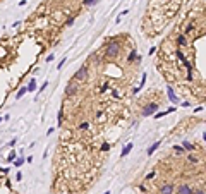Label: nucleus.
<instances>
[{
    "label": "nucleus",
    "mask_w": 206,
    "mask_h": 194,
    "mask_svg": "<svg viewBox=\"0 0 206 194\" xmlns=\"http://www.w3.org/2000/svg\"><path fill=\"white\" fill-rule=\"evenodd\" d=\"M24 163H26V160H24L22 156H21V158H16V160H14V167H21V165H24Z\"/></svg>",
    "instance_id": "ddd939ff"
},
{
    "label": "nucleus",
    "mask_w": 206,
    "mask_h": 194,
    "mask_svg": "<svg viewBox=\"0 0 206 194\" xmlns=\"http://www.w3.org/2000/svg\"><path fill=\"white\" fill-rule=\"evenodd\" d=\"M192 194H206V193H203V191H197V193H192Z\"/></svg>",
    "instance_id": "7c9ffc66"
},
{
    "label": "nucleus",
    "mask_w": 206,
    "mask_h": 194,
    "mask_svg": "<svg viewBox=\"0 0 206 194\" xmlns=\"http://www.w3.org/2000/svg\"><path fill=\"white\" fill-rule=\"evenodd\" d=\"M57 122H59V124H57L59 127L62 125V122H64V110H62V108L59 110V115H57Z\"/></svg>",
    "instance_id": "9d476101"
},
{
    "label": "nucleus",
    "mask_w": 206,
    "mask_h": 194,
    "mask_svg": "<svg viewBox=\"0 0 206 194\" xmlns=\"http://www.w3.org/2000/svg\"><path fill=\"white\" fill-rule=\"evenodd\" d=\"M65 60H67V59H65V57H64V59H62V60L59 62V65H57V69H62V65H64V64H65Z\"/></svg>",
    "instance_id": "4be33fe9"
},
{
    "label": "nucleus",
    "mask_w": 206,
    "mask_h": 194,
    "mask_svg": "<svg viewBox=\"0 0 206 194\" xmlns=\"http://www.w3.org/2000/svg\"><path fill=\"white\" fill-rule=\"evenodd\" d=\"M78 89H79V86L76 82H69L67 88H65V96H69V98H70V96H76Z\"/></svg>",
    "instance_id": "20e7f679"
},
{
    "label": "nucleus",
    "mask_w": 206,
    "mask_h": 194,
    "mask_svg": "<svg viewBox=\"0 0 206 194\" xmlns=\"http://www.w3.org/2000/svg\"><path fill=\"white\" fill-rule=\"evenodd\" d=\"M9 162H14L16 160V151H10V155H9V158H7Z\"/></svg>",
    "instance_id": "aec40b11"
},
{
    "label": "nucleus",
    "mask_w": 206,
    "mask_h": 194,
    "mask_svg": "<svg viewBox=\"0 0 206 194\" xmlns=\"http://www.w3.org/2000/svg\"><path fill=\"white\" fill-rule=\"evenodd\" d=\"M47 86H48V82H45V84H43V86L39 88V93H41V91H45V88H47Z\"/></svg>",
    "instance_id": "bb28decb"
},
{
    "label": "nucleus",
    "mask_w": 206,
    "mask_h": 194,
    "mask_svg": "<svg viewBox=\"0 0 206 194\" xmlns=\"http://www.w3.org/2000/svg\"><path fill=\"white\" fill-rule=\"evenodd\" d=\"M26 88H28V91H34V89H36V81H34V79H31L29 84H28Z\"/></svg>",
    "instance_id": "f8f14e48"
},
{
    "label": "nucleus",
    "mask_w": 206,
    "mask_h": 194,
    "mask_svg": "<svg viewBox=\"0 0 206 194\" xmlns=\"http://www.w3.org/2000/svg\"><path fill=\"white\" fill-rule=\"evenodd\" d=\"M118 52H120V47H118L117 41H110L107 45V50H105V55H107L108 59H113V57H117Z\"/></svg>",
    "instance_id": "f257e3e1"
},
{
    "label": "nucleus",
    "mask_w": 206,
    "mask_h": 194,
    "mask_svg": "<svg viewBox=\"0 0 206 194\" xmlns=\"http://www.w3.org/2000/svg\"><path fill=\"white\" fill-rule=\"evenodd\" d=\"M127 60H129V62H134V60H137V53H136V52H131V53H129Z\"/></svg>",
    "instance_id": "2eb2a0df"
},
{
    "label": "nucleus",
    "mask_w": 206,
    "mask_h": 194,
    "mask_svg": "<svg viewBox=\"0 0 206 194\" xmlns=\"http://www.w3.org/2000/svg\"><path fill=\"white\" fill-rule=\"evenodd\" d=\"M158 146H160V141H156V143H153L151 146H149V148H148V155L151 156V155H153V153H155V151L158 150Z\"/></svg>",
    "instance_id": "6e6552de"
},
{
    "label": "nucleus",
    "mask_w": 206,
    "mask_h": 194,
    "mask_svg": "<svg viewBox=\"0 0 206 194\" xmlns=\"http://www.w3.org/2000/svg\"><path fill=\"white\" fill-rule=\"evenodd\" d=\"M2 120H4V117H0V122H2Z\"/></svg>",
    "instance_id": "2f4dec72"
},
{
    "label": "nucleus",
    "mask_w": 206,
    "mask_h": 194,
    "mask_svg": "<svg viewBox=\"0 0 206 194\" xmlns=\"http://www.w3.org/2000/svg\"><path fill=\"white\" fill-rule=\"evenodd\" d=\"M74 21H76V17H74V16H72V17H69V19L65 21V26H72V24H74Z\"/></svg>",
    "instance_id": "a211bd4d"
},
{
    "label": "nucleus",
    "mask_w": 206,
    "mask_h": 194,
    "mask_svg": "<svg viewBox=\"0 0 206 194\" xmlns=\"http://www.w3.org/2000/svg\"><path fill=\"white\" fill-rule=\"evenodd\" d=\"M96 2H98V0H84V5H86V7H91V5H95Z\"/></svg>",
    "instance_id": "f3484780"
},
{
    "label": "nucleus",
    "mask_w": 206,
    "mask_h": 194,
    "mask_svg": "<svg viewBox=\"0 0 206 194\" xmlns=\"http://www.w3.org/2000/svg\"><path fill=\"white\" fill-rule=\"evenodd\" d=\"M53 59H55L53 55H48V57H47V62H52V60H53Z\"/></svg>",
    "instance_id": "c756f323"
},
{
    "label": "nucleus",
    "mask_w": 206,
    "mask_h": 194,
    "mask_svg": "<svg viewBox=\"0 0 206 194\" xmlns=\"http://www.w3.org/2000/svg\"><path fill=\"white\" fill-rule=\"evenodd\" d=\"M79 129H81V131H86V129H89V122H81Z\"/></svg>",
    "instance_id": "dca6fc26"
},
{
    "label": "nucleus",
    "mask_w": 206,
    "mask_h": 194,
    "mask_svg": "<svg viewBox=\"0 0 206 194\" xmlns=\"http://www.w3.org/2000/svg\"><path fill=\"white\" fill-rule=\"evenodd\" d=\"M175 194H192V189H191L189 185H180V187L177 189Z\"/></svg>",
    "instance_id": "423d86ee"
},
{
    "label": "nucleus",
    "mask_w": 206,
    "mask_h": 194,
    "mask_svg": "<svg viewBox=\"0 0 206 194\" xmlns=\"http://www.w3.org/2000/svg\"><path fill=\"white\" fill-rule=\"evenodd\" d=\"M189 162H191V163H197V158H196V156H192V155H191V156H189Z\"/></svg>",
    "instance_id": "b1692460"
},
{
    "label": "nucleus",
    "mask_w": 206,
    "mask_h": 194,
    "mask_svg": "<svg viewBox=\"0 0 206 194\" xmlns=\"http://www.w3.org/2000/svg\"><path fill=\"white\" fill-rule=\"evenodd\" d=\"M182 148H184V150H187V151H192V150H194V146H192L191 143H187V141H184Z\"/></svg>",
    "instance_id": "4468645a"
},
{
    "label": "nucleus",
    "mask_w": 206,
    "mask_h": 194,
    "mask_svg": "<svg viewBox=\"0 0 206 194\" xmlns=\"http://www.w3.org/2000/svg\"><path fill=\"white\" fill-rule=\"evenodd\" d=\"M108 150H110V144H108V143L101 144V151H108Z\"/></svg>",
    "instance_id": "412c9836"
},
{
    "label": "nucleus",
    "mask_w": 206,
    "mask_h": 194,
    "mask_svg": "<svg viewBox=\"0 0 206 194\" xmlns=\"http://www.w3.org/2000/svg\"><path fill=\"white\" fill-rule=\"evenodd\" d=\"M153 177H155V172H149V174L146 175V179H148V180H151V179H153Z\"/></svg>",
    "instance_id": "393cba45"
},
{
    "label": "nucleus",
    "mask_w": 206,
    "mask_h": 194,
    "mask_svg": "<svg viewBox=\"0 0 206 194\" xmlns=\"http://www.w3.org/2000/svg\"><path fill=\"white\" fill-rule=\"evenodd\" d=\"M179 45H180V47H184V45H186V38H184V36H179Z\"/></svg>",
    "instance_id": "6ab92c4d"
},
{
    "label": "nucleus",
    "mask_w": 206,
    "mask_h": 194,
    "mask_svg": "<svg viewBox=\"0 0 206 194\" xmlns=\"http://www.w3.org/2000/svg\"><path fill=\"white\" fill-rule=\"evenodd\" d=\"M167 91H168V98H170V102H174V103H179V96H175V93H174V89L168 86L167 88Z\"/></svg>",
    "instance_id": "0eeeda50"
},
{
    "label": "nucleus",
    "mask_w": 206,
    "mask_h": 194,
    "mask_svg": "<svg viewBox=\"0 0 206 194\" xmlns=\"http://www.w3.org/2000/svg\"><path fill=\"white\" fill-rule=\"evenodd\" d=\"M131 150H132V143H129V144H126V146H124V150H122V156H127L129 153H131Z\"/></svg>",
    "instance_id": "1a4fd4ad"
},
{
    "label": "nucleus",
    "mask_w": 206,
    "mask_h": 194,
    "mask_svg": "<svg viewBox=\"0 0 206 194\" xmlns=\"http://www.w3.org/2000/svg\"><path fill=\"white\" fill-rule=\"evenodd\" d=\"M105 194H110V193H105Z\"/></svg>",
    "instance_id": "473e14b6"
},
{
    "label": "nucleus",
    "mask_w": 206,
    "mask_h": 194,
    "mask_svg": "<svg viewBox=\"0 0 206 194\" xmlns=\"http://www.w3.org/2000/svg\"><path fill=\"white\" fill-rule=\"evenodd\" d=\"M174 193H175L174 184H163L161 189H160V194H174Z\"/></svg>",
    "instance_id": "39448f33"
},
{
    "label": "nucleus",
    "mask_w": 206,
    "mask_h": 194,
    "mask_svg": "<svg viewBox=\"0 0 206 194\" xmlns=\"http://www.w3.org/2000/svg\"><path fill=\"white\" fill-rule=\"evenodd\" d=\"M16 143H17V139H16V137H14V139H10V146H14V144H16Z\"/></svg>",
    "instance_id": "cd10ccee"
},
{
    "label": "nucleus",
    "mask_w": 206,
    "mask_h": 194,
    "mask_svg": "<svg viewBox=\"0 0 206 194\" xmlns=\"http://www.w3.org/2000/svg\"><path fill=\"white\" fill-rule=\"evenodd\" d=\"M88 71H89L88 67H86V65H83V67L74 74V81H84V79L88 77Z\"/></svg>",
    "instance_id": "7ed1b4c3"
},
{
    "label": "nucleus",
    "mask_w": 206,
    "mask_h": 194,
    "mask_svg": "<svg viewBox=\"0 0 206 194\" xmlns=\"http://www.w3.org/2000/svg\"><path fill=\"white\" fill-rule=\"evenodd\" d=\"M108 89V84H103V86H101V93H105Z\"/></svg>",
    "instance_id": "a878e982"
},
{
    "label": "nucleus",
    "mask_w": 206,
    "mask_h": 194,
    "mask_svg": "<svg viewBox=\"0 0 206 194\" xmlns=\"http://www.w3.org/2000/svg\"><path fill=\"white\" fill-rule=\"evenodd\" d=\"M158 110V103H149L143 108V117H149V115H155V112Z\"/></svg>",
    "instance_id": "f03ea898"
},
{
    "label": "nucleus",
    "mask_w": 206,
    "mask_h": 194,
    "mask_svg": "<svg viewBox=\"0 0 206 194\" xmlns=\"http://www.w3.org/2000/svg\"><path fill=\"white\" fill-rule=\"evenodd\" d=\"M174 150H175L177 153H182V151H184V148H182V146H174Z\"/></svg>",
    "instance_id": "5701e85b"
},
{
    "label": "nucleus",
    "mask_w": 206,
    "mask_h": 194,
    "mask_svg": "<svg viewBox=\"0 0 206 194\" xmlns=\"http://www.w3.org/2000/svg\"><path fill=\"white\" fill-rule=\"evenodd\" d=\"M192 29H194V26L191 24V26H189V28H187V29H186V33H191V31H192Z\"/></svg>",
    "instance_id": "c85d7f7f"
},
{
    "label": "nucleus",
    "mask_w": 206,
    "mask_h": 194,
    "mask_svg": "<svg viewBox=\"0 0 206 194\" xmlns=\"http://www.w3.org/2000/svg\"><path fill=\"white\" fill-rule=\"evenodd\" d=\"M26 93H28V88H21L19 91H17V94H16V98H17V100H21V98H22Z\"/></svg>",
    "instance_id": "9b49d317"
}]
</instances>
